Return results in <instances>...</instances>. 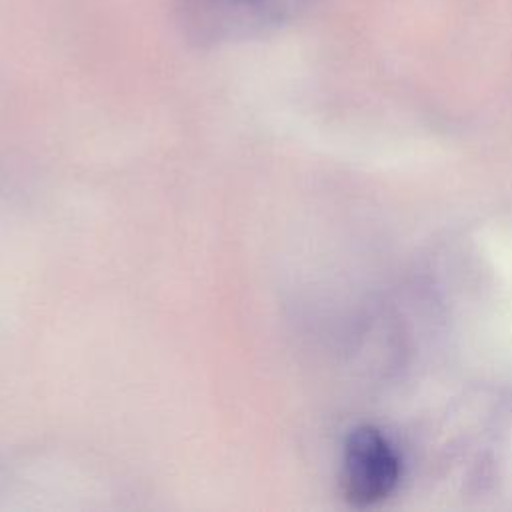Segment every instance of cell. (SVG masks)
Instances as JSON below:
<instances>
[{
    "label": "cell",
    "instance_id": "1",
    "mask_svg": "<svg viewBox=\"0 0 512 512\" xmlns=\"http://www.w3.org/2000/svg\"><path fill=\"white\" fill-rule=\"evenodd\" d=\"M310 0H174L182 32L198 44L266 34L294 20Z\"/></svg>",
    "mask_w": 512,
    "mask_h": 512
},
{
    "label": "cell",
    "instance_id": "2",
    "mask_svg": "<svg viewBox=\"0 0 512 512\" xmlns=\"http://www.w3.org/2000/svg\"><path fill=\"white\" fill-rule=\"evenodd\" d=\"M400 480V458L384 434L356 428L344 446L342 490L348 502L368 506L386 498Z\"/></svg>",
    "mask_w": 512,
    "mask_h": 512
}]
</instances>
